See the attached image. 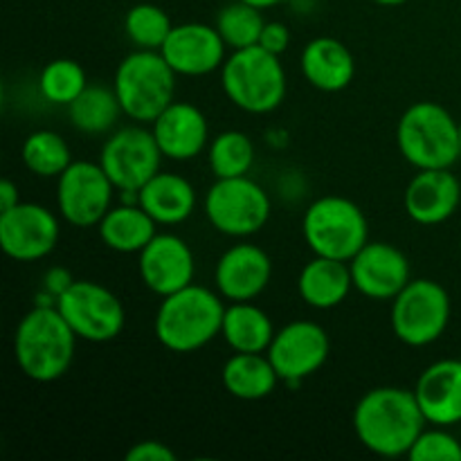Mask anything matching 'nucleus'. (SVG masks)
Instances as JSON below:
<instances>
[{
	"label": "nucleus",
	"mask_w": 461,
	"mask_h": 461,
	"mask_svg": "<svg viewBox=\"0 0 461 461\" xmlns=\"http://www.w3.org/2000/svg\"><path fill=\"white\" fill-rule=\"evenodd\" d=\"M176 72L160 50H135L115 70V90L122 111L138 124H153L156 117L176 102Z\"/></svg>",
	"instance_id": "obj_4"
},
{
	"label": "nucleus",
	"mask_w": 461,
	"mask_h": 461,
	"mask_svg": "<svg viewBox=\"0 0 461 461\" xmlns=\"http://www.w3.org/2000/svg\"><path fill=\"white\" fill-rule=\"evenodd\" d=\"M158 223L153 216L144 210L140 203H122L111 207L97 225L99 239L108 250L122 252V255H135L142 252L156 237Z\"/></svg>",
	"instance_id": "obj_25"
},
{
	"label": "nucleus",
	"mask_w": 461,
	"mask_h": 461,
	"mask_svg": "<svg viewBox=\"0 0 461 461\" xmlns=\"http://www.w3.org/2000/svg\"><path fill=\"white\" fill-rule=\"evenodd\" d=\"M426 423L414 390L405 387H374L354 410L356 437L381 457H408Z\"/></svg>",
	"instance_id": "obj_1"
},
{
	"label": "nucleus",
	"mask_w": 461,
	"mask_h": 461,
	"mask_svg": "<svg viewBox=\"0 0 461 461\" xmlns=\"http://www.w3.org/2000/svg\"><path fill=\"white\" fill-rule=\"evenodd\" d=\"M408 457L412 461H461V444L444 426H437L419 435Z\"/></svg>",
	"instance_id": "obj_34"
},
{
	"label": "nucleus",
	"mask_w": 461,
	"mask_h": 461,
	"mask_svg": "<svg viewBox=\"0 0 461 461\" xmlns=\"http://www.w3.org/2000/svg\"><path fill=\"white\" fill-rule=\"evenodd\" d=\"M396 144L417 169H450L461 158L459 122L441 104L417 102L401 115Z\"/></svg>",
	"instance_id": "obj_6"
},
{
	"label": "nucleus",
	"mask_w": 461,
	"mask_h": 461,
	"mask_svg": "<svg viewBox=\"0 0 461 461\" xmlns=\"http://www.w3.org/2000/svg\"><path fill=\"white\" fill-rule=\"evenodd\" d=\"M174 23L169 14L151 3H140L126 12L124 32L133 45L140 50H160L169 39Z\"/></svg>",
	"instance_id": "obj_32"
},
{
	"label": "nucleus",
	"mask_w": 461,
	"mask_h": 461,
	"mask_svg": "<svg viewBox=\"0 0 461 461\" xmlns=\"http://www.w3.org/2000/svg\"><path fill=\"white\" fill-rule=\"evenodd\" d=\"M450 295L439 282L410 279L392 300V331L403 345L428 347L439 340L450 324Z\"/></svg>",
	"instance_id": "obj_8"
},
{
	"label": "nucleus",
	"mask_w": 461,
	"mask_h": 461,
	"mask_svg": "<svg viewBox=\"0 0 461 461\" xmlns=\"http://www.w3.org/2000/svg\"><path fill=\"white\" fill-rule=\"evenodd\" d=\"M225 50L228 45L214 25L183 23V25H174L160 52L174 68L176 75L205 77L223 68Z\"/></svg>",
	"instance_id": "obj_17"
},
{
	"label": "nucleus",
	"mask_w": 461,
	"mask_h": 461,
	"mask_svg": "<svg viewBox=\"0 0 461 461\" xmlns=\"http://www.w3.org/2000/svg\"><path fill=\"white\" fill-rule=\"evenodd\" d=\"M129 461H176V453L162 441H140L126 453Z\"/></svg>",
	"instance_id": "obj_36"
},
{
	"label": "nucleus",
	"mask_w": 461,
	"mask_h": 461,
	"mask_svg": "<svg viewBox=\"0 0 461 461\" xmlns=\"http://www.w3.org/2000/svg\"><path fill=\"white\" fill-rule=\"evenodd\" d=\"M221 84L230 102L252 115H266L286 97V70L277 54L261 45L234 50L221 68Z\"/></svg>",
	"instance_id": "obj_5"
},
{
	"label": "nucleus",
	"mask_w": 461,
	"mask_h": 461,
	"mask_svg": "<svg viewBox=\"0 0 461 461\" xmlns=\"http://www.w3.org/2000/svg\"><path fill=\"white\" fill-rule=\"evenodd\" d=\"M77 333L54 306L34 304L14 333V356L30 381L54 383L70 372L75 363Z\"/></svg>",
	"instance_id": "obj_2"
},
{
	"label": "nucleus",
	"mask_w": 461,
	"mask_h": 461,
	"mask_svg": "<svg viewBox=\"0 0 461 461\" xmlns=\"http://www.w3.org/2000/svg\"><path fill=\"white\" fill-rule=\"evenodd\" d=\"M203 207L212 228L228 237H252L270 219V196L248 176L216 178L207 189Z\"/></svg>",
	"instance_id": "obj_9"
},
{
	"label": "nucleus",
	"mask_w": 461,
	"mask_h": 461,
	"mask_svg": "<svg viewBox=\"0 0 461 461\" xmlns=\"http://www.w3.org/2000/svg\"><path fill=\"white\" fill-rule=\"evenodd\" d=\"M302 75L322 93H340L354 81L356 59L342 41L318 36L309 41L300 57Z\"/></svg>",
	"instance_id": "obj_22"
},
{
	"label": "nucleus",
	"mask_w": 461,
	"mask_h": 461,
	"mask_svg": "<svg viewBox=\"0 0 461 461\" xmlns=\"http://www.w3.org/2000/svg\"><path fill=\"white\" fill-rule=\"evenodd\" d=\"M210 169L214 178H239L255 165V144L243 131H223L210 144Z\"/></svg>",
	"instance_id": "obj_30"
},
{
	"label": "nucleus",
	"mask_w": 461,
	"mask_h": 461,
	"mask_svg": "<svg viewBox=\"0 0 461 461\" xmlns=\"http://www.w3.org/2000/svg\"><path fill=\"white\" fill-rule=\"evenodd\" d=\"M273 277L268 252L252 243H239L221 255L214 270L216 291L230 302H252L266 291Z\"/></svg>",
	"instance_id": "obj_18"
},
{
	"label": "nucleus",
	"mask_w": 461,
	"mask_h": 461,
	"mask_svg": "<svg viewBox=\"0 0 461 461\" xmlns=\"http://www.w3.org/2000/svg\"><path fill=\"white\" fill-rule=\"evenodd\" d=\"M86 86H88L86 70L81 68V63L72 61V59H54L41 70L39 77L41 95L50 104L66 108L84 93Z\"/></svg>",
	"instance_id": "obj_33"
},
{
	"label": "nucleus",
	"mask_w": 461,
	"mask_h": 461,
	"mask_svg": "<svg viewBox=\"0 0 461 461\" xmlns=\"http://www.w3.org/2000/svg\"><path fill=\"white\" fill-rule=\"evenodd\" d=\"M349 268L354 288L369 300H394L412 279L405 252L387 241H367Z\"/></svg>",
	"instance_id": "obj_15"
},
{
	"label": "nucleus",
	"mask_w": 461,
	"mask_h": 461,
	"mask_svg": "<svg viewBox=\"0 0 461 461\" xmlns=\"http://www.w3.org/2000/svg\"><path fill=\"white\" fill-rule=\"evenodd\" d=\"M21 203V196H18V187L12 183V180H3L0 183V214L12 207H16Z\"/></svg>",
	"instance_id": "obj_38"
},
{
	"label": "nucleus",
	"mask_w": 461,
	"mask_h": 461,
	"mask_svg": "<svg viewBox=\"0 0 461 461\" xmlns=\"http://www.w3.org/2000/svg\"><path fill=\"white\" fill-rule=\"evenodd\" d=\"M162 156L176 162L194 160L210 140L205 113L189 102H171L151 124Z\"/></svg>",
	"instance_id": "obj_19"
},
{
	"label": "nucleus",
	"mask_w": 461,
	"mask_h": 461,
	"mask_svg": "<svg viewBox=\"0 0 461 461\" xmlns=\"http://www.w3.org/2000/svg\"><path fill=\"white\" fill-rule=\"evenodd\" d=\"M140 205L153 216L158 225H178L185 223L196 210V189L183 176L158 171L140 189Z\"/></svg>",
	"instance_id": "obj_24"
},
{
	"label": "nucleus",
	"mask_w": 461,
	"mask_h": 461,
	"mask_svg": "<svg viewBox=\"0 0 461 461\" xmlns=\"http://www.w3.org/2000/svg\"><path fill=\"white\" fill-rule=\"evenodd\" d=\"M354 288L349 261L329 259V257L315 255L309 264L302 268L297 277V293L304 304L318 311H329L340 306Z\"/></svg>",
	"instance_id": "obj_23"
},
{
	"label": "nucleus",
	"mask_w": 461,
	"mask_h": 461,
	"mask_svg": "<svg viewBox=\"0 0 461 461\" xmlns=\"http://www.w3.org/2000/svg\"><path fill=\"white\" fill-rule=\"evenodd\" d=\"M461 183L450 169H419L405 187L403 205L419 225H439L457 212Z\"/></svg>",
	"instance_id": "obj_20"
},
{
	"label": "nucleus",
	"mask_w": 461,
	"mask_h": 461,
	"mask_svg": "<svg viewBox=\"0 0 461 461\" xmlns=\"http://www.w3.org/2000/svg\"><path fill=\"white\" fill-rule=\"evenodd\" d=\"M331 342L320 324L297 320L275 333L268 347V358L277 369L279 378L288 385H300L304 378L313 376L327 363Z\"/></svg>",
	"instance_id": "obj_14"
},
{
	"label": "nucleus",
	"mask_w": 461,
	"mask_h": 461,
	"mask_svg": "<svg viewBox=\"0 0 461 461\" xmlns=\"http://www.w3.org/2000/svg\"><path fill=\"white\" fill-rule=\"evenodd\" d=\"M221 378L228 394L241 401L266 399L282 381L268 354H239V351L225 360Z\"/></svg>",
	"instance_id": "obj_27"
},
{
	"label": "nucleus",
	"mask_w": 461,
	"mask_h": 461,
	"mask_svg": "<svg viewBox=\"0 0 461 461\" xmlns=\"http://www.w3.org/2000/svg\"><path fill=\"white\" fill-rule=\"evenodd\" d=\"M140 277L156 295L167 297L194 284L196 261L192 248L178 234H156L140 252Z\"/></svg>",
	"instance_id": "obj_16"
},
{
	"label": "nucleus",
	"mask_w": 461,
	"mask_h": 461,
	"mask_svg": "<svg viewBox=\"0 0 461 461\" xmlns=\"http://www.w3.org/2000/svg\"><path fill=\"white\" fill-rule=\"evenodd\" d=\"M162 151L151 129L124 126L108 135L99 153V165L117 192H140L158 171H162Z\"/></svg>",
	"instance_id": "obj_11"
},
{
	"label": "nucleus",
	"mask_w": 461,
	"mask_h": 461,
	"mask_svg": "<svg viewBox=\"0 0 461 461\" xmlns=\"http://www.w3.org/2000/svg\"><path fill=\"white\" fill-rule=\"evenodd\" d=\"M57 309L79 340L111 342L126 324V311L111 288L88 279H75L57 300Z\"/></svg>",
	"instance_id": "obj_10"
},
{
	"label": "nucleus",
	"mask_w": 461,
	"mask_h": 461,
	"mask_svg": "<svg viewBox=\"0 0 461 461\" xmlns=\"http://www.w3.org/2000/svg\"><path fill=\"white\" fill-rule=\"evenodd\" d=\"M459 147H461V122H459Z\"/></svg>",
	"instance_id": "obj_41"
},
{
	"label": "nucleus",
	"mask_w": 461,
	"mask_h": 461,
	"mask_svg": "<svg viewBox=\"0 0 461 461\" xmlns=\"http://www.w3.org/2000/svg\"><path fill=\"white\" fill-rule=\"evenodd\" d=\"M374 3L383 5V7H396V5H403L408 3V0H374Z\"/></svg>",
	"instance_id": "obj_40"
},
{
	"label": "nucleus",
	"mask_w": 461,
	"mask_h": 461,
	"mask_svg": "<svg viewBox=\"0 0 461 461\" xmlns=\"http://www.w3.org/2000/svg\"><path fill=\"white\" fill-rule=\"evenodd\" d=\"M302 232L313 255L338 261H351L369 241L367 216L360 205L342 196H322L311 203Z\"/></svg>",
	"instance_id": "obj_7"
},
{
	"label": "nucleus",
	"mask_w": 461,
	"mask_h": 461,
	"mask_svg": "<svg viewBox=\"0 0 461 461\" xmlns=\"http://www.w3.org/2000/svg\"><path fill=\"white\" fill-rule=\"evenodd\" d=\"M214 27L219 30L221 39L225 41L228 48L243 50L259 45L266 21L261 16V9L252 7L243 0H237V3L221 7V12L216 14Z\"/></svg>",
	"instance_id": "obj_31"
},
{
	"label": "nucleus",
	"mask_w": 461,
	"mask_h": 461,
	"mask_svg": "<svg viewBox=\"0 0 461 461\" xmlns=\"http://www.w3.org/2000/svg\"><path fill=\"white\" fill-rule=\"evenodd\" d=\"M61 228L52 210L39 203H18L0 214V248L21 264L45 259L57 248Z\"/></svg>",
	"instance_id": "obj_13"
},
{
	"label": "nucleus",
	"mask_w": 461,
	"mask_h": 461,
	"mask_svg": "<svg viewBox=\"0 0 461 461\" xmlns=\"http://www.w3.org/2000/svg\"><path fill=\"white\" fill-rule=\"evenodd\" d=\"M259 45L261 48L268 50V52L282 57V54L288 50V45H291V32H288V27L284 25V23L266 21L264 32H261Z\"/></svg>",
	"instance_id": "obj_35"
},
{
	"label": "nucleus",
	"mask_w": 461,
	"mask_h": 461,
	"mask_svg": "<svg viewBox=\"0 0 461 461\" xmlns=\"http://www.w3.org/2000/svg\"><path fill=\"white\" fill-rule=\"evenodd\" d=\"M421 412L432 426H455L461 421V360L446 358L428 365L414 387Z\"/></svg>",
	"instance_id": "obj_21"
},
{
	"label": "nucleus",
	"mask_w": 461,
	"mask_h": 461,
	"mask_svg": "<svg viewBox=\"0 0 461 461\" xmlns=\"http://www.w3.org/2000/svg\"><path fill=\"white\" fill-rule=\"evenodd\" d=\"M243 3L252 5V7H257V9H261V12H264V9H270V7H275V5L284 3V0H243Z\"/></svg>",
	"instance_id": "obj_39"
},
{
	"label": "nucleus",
	"mask_w": 461,
	"mask_h": 461,
	"mask_svg": "<svg viewBox=\"0 0 461 461\" xmlns=\"http://www.w3.org/2000/svg\"><path fill=\"white\" fill-rule=\"evenodd\" d=\"M223 315L225 304L221 295L198 284H189L183 291L162 297L153 331L165 349L192 354L221 336Z\"/></svg>",
	"instance_id": "obj_3"
},
{
	"label": "nucleus",
	"mask_w": 461,
	"mask_h": 461,
	"mask_svg": "<svg viewBox=\"0 0 461 461\" xmlns=\"http://www.w3.org/2000/svg\"><path fill=\"white\" fill-rule=\"evenodd\" d=\"M23 165L39 178H59L72 165L70 147L54 131H34L23 142Z\"/></svg>",
	"instance_id": "obj_29"
},
{
	"label": "nucleus",
	"mask_w": 461,
	"mask_h": 461,
	"mask_svg": "<svg viewBox=\"0 0 461 461\" xmlns=\"http://www.w3.org/2000/svg\"><path fill=\"white\" fill-rule=\"evenodd\" d=\"M120 115H124V111L115 90L97 84L86 86L84 93L68 106L70 124L86 135L108 133L117 124Z\"/></svg>",
	"instance_id": "obj_28"
},
{
	"label": "nucleus",
	"mask_w": 461,
	"mask_h": 461,
	"mask_svg": "<svg viewBox=\"0 0 461 461\" xmlns=\"http://www.w3.org/2000/svg\"><path fill=\"white\" fill-rule=\"evenodd\" d=\"M115 192L99 162L72 160L57 178V207L75 228H95L113 207Z\"/></svg>",
	"instance_id": "obj_12"
},
{
	"label": "nucleus",
	"mask_w": 461,
	"mask_h": 461,
	"mask_svg": "<svg viewBox=\"0 0 461 461\" xmlns=\"http://www.w3.org/2000/svg\"><path fill=\"white\" fill-rule=\"evenodd\" d=\"M273 320L252 302H232L225 306L221 336L239 354H266L275 338Z\"/></svg>",
	"instance_id": "obj_26"
},
{
	"label": "nucleus",
	"mask_w": 461,
	"mask_h": 461,
	"mask_svg": "<svg viewBox=\"0 0 461 461\" xmlns=\"http://www.w3.org/2000/svg\"><path fill=\"white\" fill-rule=\"evenodd\" d=\"M72 282L75 279H72V275L66 268H50L43 277V293L57 302L72 286Z\"/></svg>",
	"instance_id": "obj_37"
}]
</instances>
